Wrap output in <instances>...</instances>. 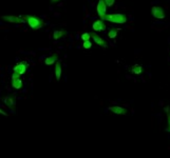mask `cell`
<instances>
[{
  "mask_svg": "<svg viewBox=\"0 0 170 158\" xmlns=\"http://www.w3.org/2000/svg\"><path fill=\"white\" fill-rule=\"evenodd\" d=\"M57 60H58V54H53V55H51V56L45 58V63L47 65H53V63L56 62Z\"/></svg>",
  "mask_w": 170,
  "mask_h": 158,
  "instance_id": "8fae6325",
  "label": "cell"
},
{
  "mask_svg": "<svg viewBox=\"0 0 170 158\" xmlns=\"http://www.w3.org/2000/svg\"><path fill=\"white\" fill-rule=\"evenodd\" d=\"M65 35H66L65 30H60V31L56 30V31H54V33H53V38H54V40H58V39H60V38H63Z\"/></svg>",
  "mask_w": 170,
  "mask_h": 158,
  "instance_id": "4fadbf2b",
  "label": "cell"
},
{
  "mask_svg": "<svg viewBox=\"0 0 170 158\" xmlns=\"http://www.w3.org/2000/svg\"><path fill=\"white\" fill-rule=\"evenodd\" d=\"M3 102L5 104V105H8V107H15V100H14V98L12 96H6V97L3 98Z\"/></svg>",
  "mask_w": 170,
  "mask_h": 158,
  "instance_id": "7c38bea8",
  "label": "cell"
},
{
  "mask_svg": "<svg viewBox=\"0 0 170 158\" xmlns=\"http://www.w3.org/2000/svg\"><path fill=\"white\" fill-rule=\"evenodd\" d=\"M0 114H2V115L6 116V113H5V112H3V111H2V110H1V109H0Z\"/></svg>",
  "mask_w": 170,
  "mask_h": 158,
  "instance_id": "44dd1931",
  "label": "cell"
},
{
  "mask_svg": "<svg viewBox=\"0 0 170 158\" xmlns=\"http://www.w3.org/2000/svg\"><path fill=\"white\" fill-rule=\"evenodd\" d=\"M1 19H3L4 21L11 22V23H20V22L24 21L22 17H18V16H1Z\"/></svg>",
  "mask_w": 170,
  "mask_h": 158,
  "instance_id": "8992f818",
  "label": "cell"
},
{
  "mask_svg": "<svg viewBox=\"0 0 170 158\" xmlns=\"http://www.w3.org/2000/svg\"><path fill=\"white\" fill-rule=\"evenodd\" d=\"M130 71L133 73V74L139 75L142 73V71H143V68H142V65H134L131 66Z\"/></svg>",
  "mask_w": 170,
  "mask_h": 158,
  "instance_id": "9a60e30c",
  "label": "cell"
},
{
  "mask_svg": "<svg viewBox=\"0 0 170 158\" xmlns=\"http://www.w3.org/2000/svg\"><path fill=\"white\" fill-rule=\"evenodd\" d=\"M92 27H93V30L95 32H99V31H105L106 30V26L105 23L103 22V20L98 19L96 20L95 22L93 23V26H92Z\"/></svg>",
  "mask_w": 170,
  "mask_h": 158,
  "instance_id": "ba28073f",
  "label": "cell"
},
{
  "mask_svg": "<svg viewBox=\"0 0 170 158\" xmlns=\"http://www.w3.org/2000/svg\"><path fill=\"white\" fill-rule=\"evenodd\" d=\"M91 35V38L94 40V42L96 43L97 45H99V47H107V42L103 39L102 37H100L99 35H97L96 33H94V32H92V33H90Z\"/></svg>",
  "mask_w": 170,
  "mask_h": 158,
  "instance_id": "5b68a950",
  "label": "cell"
},
{
  "mask_svg": "<svg viewBox=\"0 0 170 158\" xmlns=\"http://www.w3.org/2000/svg\"><path fill=\"white\" fill-rule=\"evenodd\" d=\"M109 110L111 112H113L114 114H118V115H126L128 112L127 109L121 107H118V105H115V107H110Z\"/></svg>",
  "mask_w": 170,
  "mask_h": 158,
  "instance_id": "52a82bcc",
  "label": "cell"
},
{
  "mask_svg": "<svg viewBox=\"0 0 170 158\" xmlns=\"http://www.w3.org/2000/svg\"><path fill=\"white\" fill-rule=\"evenodd\" d=\"M82 47H84V49L89 50L92 47V42L90 40H85L84 43H82Z\"/></svg>",
  "mask_w": 170,
  "mask_h": 158,
  "instance_id": "e0dca14e",
  "label": "cell"
},
{
  "mask_svg": "<svg viewBox=\"0 0 170 158\" xmlns=\"http://www.w3.org/2000/svg\"><path fill=\"white\" fill-rule=\"evenodd\" d=\"M26 71H27V65H24V62H20V63H18V65H16L15 66H14V72L18 73V74H20V75L24 74Z\"/></svg>",
  "mask_w": 170,
  "mask_h": 158,
  "instance_id": "30bf717a",
  "label": "cell"
},
{
  "mask_svg": "<svg viewBox=\"0 0 170 158\" xmlns=\"http://www.w3.org/2000/svg\"><path fill=\"white\" fill-rule=\"evenodd\" d=\"M81 39L82 41H85V40H89L91 38V35H90V33H84V34H81Z\"/></svg>",
  "mask_w": 170,
  "mask_h": 158,
  "instance_id": "d6986e66",
  "label": "cell"
},
{
  "mask_svg": "<svg viewBox=\"0 0 170 158\" xmlns=\"http://www.w3.org/2000/svg\"><path fill=\"white\" fill-rule=\"evenodd\" d=\"M96 11H97V14L100 18H103L107 14V4H106L105 0H99L98 1L97 6H96Z\"/></svg>",
  "mask_w": 170,
  "mask_h": 158,
  "instance_id": "3957f363",
  "label": "cell"
},
{
  "mask_svg": "<svg viewBox=\"0 0 170 158\" xmlns=\"http://www.w3.org/2000/svg\"><path fill=\"white\" fill-rule=\"evenodd\" d=\"M61 73H63V70H61V62L59 60H57L56 62H55V76H56L57 81L60 80Z\"/></svg>",
  "mask_w": 170,
  "mask_h": 158,
  "instance_id": "9c48e42d",
  "label": "cell"
},
{
  "mask_svg": "<svg viewBox=\"0 0 170 158\" xmlns=\"http://www.w3.org/2000/svg\"><path fill=\"white\" fill-rule=\"evenodd\" d=\"M12 86H13L14 89L19 90V89H21V86H22V80L20 78L12 79Z\"/></svg>",
  "mask_w": 170,
  "mask_h": 158,
  "instance_id": "5bb4252c",
  "label": "cell"
},
{
  "mask_svg": "<svg viewBox=\"0 0 170 158\" xmlns=\"http://www.w3.org/2000/svg\"><path fill=\"white\" fill-rule=\"evenodd\" d=\"M108 36H109V38H111V39L115 38L116 36H118V30L112 29L111 31H109V33H108Z\"/></svg>",
  "mask_w": 170,
  "mask_h": 158,
  "instance_id": "2e32d148",
  "label": "cell"
},
{
  "mask_svg": "<svg viewBox=\"0 0 170 158\" xmlns=\"http://www.w3.org/2000/svg\"><path fill=\"white\" fill-rule=\"evenodd\" d=\"M26 19L27 21V24L30 26L32 30H39L43 26H45V22L38 16H34V15H27L26 16Z\"/></svg>",
  "mask_w": 170,
  "mask_h": 158,
  "instance_id": "7a4b0ae2",
  "label": "cell"
},
{
  "mask_svg": "<svg viewBox=\"0 0 170 158\" xmlns=\"http://www.w3.org/2000/svg\"><path fill=\"white\" fill-rule=\"evenodd\" d=\"M102 19L107 20V21H110V22H113V23H121H121H126L128 18L125 14L115 13V14H106Z\"/></svg>",
  "mask_w": 170,
  "mask_h": 158,
  "instance_id": "6da1fadb",
  "label": "cell"
},
{
  "mask_svg": "<svg viewBox=\"0 0 170 158\" xmlns=\"http://www.w3.org/2000/svg\"><path fill=\"white\" fill-rule=\"evenodd\" d=\"M106 1V4H107V6H113L114 3H115V0H105Z\"/></svg>",
  "mask_w": 170,
  "mask_h": 158,
  "instance_id": "ffe728a7",
  "label": "cell"
},
{
  "mask_svg": "<svg viewBox=\"0 0 170 158\" xmlns=\"http://www.w3.org/2000/svg\"><path fill=\"white\" fill-rule=\"evenodd\" d=\"M165 111H166L167 119H168V125H169V127H168V129H167V131H169V132H170V111H169V107H165Z\"/></svg>",
  "mask_w": 170,
  "mask_h": 158,
  "instance_id": "ac0fdd59",
  "label": "cell"
},
{
  "mask_svg": "<svg viewBox=\"0 0 170 158\" xmlns=\"http://www.w3.org/2000/svg\"><path fill=\"white\" fill-rule=\"evenodd\" d=\"M59 1V0H51V2H53V3H55V2Z\"/></svg>",
  "mask_w": 170,
  "mask_h": 158,
  "instance_id": "7402d4cb",
  "label": "cell"
},
{
  "mask_svg": "<svg viewBox=\"0 0 170 158\" xmlns=\"http://www.w3.org/2000/svg\"><path fill=\"white\" fill-rule=\"evenodd\" d=\"M151 11H152V15L154 18H157V19H164L165 18V11L163 8H161V6H152V9H151Z\"/></svg>",
  "mask_w": 170,
  "mask_h": 158,
  "instance_id": "277c9868",
  "label": "cell"
}]
</instances>
